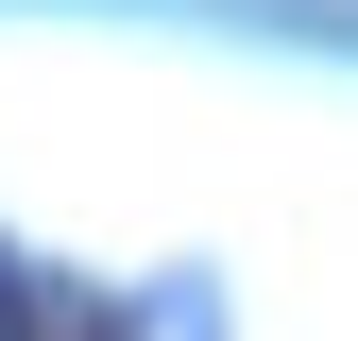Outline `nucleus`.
I'll use <instances>...</instances> for the list:
<instances>
[{
    "label": "nucleus",
    "mask_w": 358,
    "mask_h": 341,
    "mask_svg": "<svg viewBox=\"0 0 358 341\" xmlns=\"http://www.w3.org/2000/svg\"><path fill=\"white\" fill-rule=\"evenodd\" d=\"M0 341H52V290H34L17 256H0Z\"/></svg>",
    "instance_id": "1"
}]
</instances>
